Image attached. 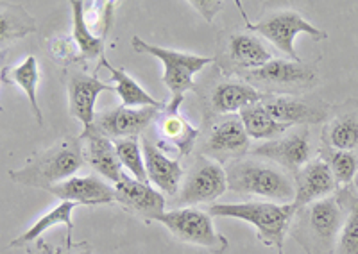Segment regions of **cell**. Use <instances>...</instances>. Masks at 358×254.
<instances>
[{"label":"cell","instance_id":"cell-23","mask_svg":"<svg viewBox=\"0 0 358 254\" xmlns=\"http://www.w3.org/2000/svg\"><path fill=\"white\" fill-rule=\"evenodd\" d=\"M158 129L162 138L171 142L179 156H188L199 138V129L192 126L179 111L163 110V115L158 119Z\"/></svg>","mask_w":358,"mask_h":254},{"label":"cell","instance_id":"cell-24","mask_svg":"<svg viewBox=\"0 0 358 254\" xmlns=\"http://www.w3.org/2000/svg\"><path fill=\"white\" fill-rule=\"evenodd\" d=\"M101 65L106 66L110 70L111 79L115 81V87H117V91L115 94L120 97L122 100V106L126 107H158V110H165V104L156 100L155 97L147 94L138 82L134 81L129 74H127L124 68H115L110 61L106 59V56L101 59Z\"/></svg>","mask_w":358,"mask_h":254},{"label":"cell","instance_id":"cell-22","mask_svg":"<svg viewBox=\"0 0 358 254\" xmlns=\"http://www.w3.org/2000/svg\"><path fill=\"white\" fill-rule=\"evenodd\" d=\"M143 160H145L147 177L152 185L159 188V192L167 195H178L181 181L185 177V170L178 160H171L163 154L162 149L155 145L149 138H143L142 142Z\"/></svg>","mask_w":358,"mask_h":254},{"label":"cell","instance_id":"cell-8","mask_svg":"<svg viewBox=\"0 0 358 254\" xmlns=\"http://www.w3.org/2000/svg\"><path fill=\"white\" fill-rule=\"evenodd\" d=\"M212 218L208 211L190 206V208H174L171 211H165L156 222L165 225L179 242L199 246L215 254H222L228 251L229 242L228 238L215 230Z\"/></svg>","mask_w":358,"mask_h":254},{"label":"cell","instance_id":"cell-3","mask_svg":"<svg viewBox=\"0 0 358 254\" xmlns=\"http://www.w3.org/2000/svg\"><path fill=\"white\" fill-rule=\"evenodd\" d=\"M85 165L83 145L76 138H65L47 151L40 152L18 170H11V177L17 185L31 186L49 192L52 186L73 177Z\"/></svg>","mask_w":358,"mask_h":254},{"label":"cell","instance_id":"cell-6","mask_svg":"<svg viewBox=\"0 0 358 254\" xmlns=\"http://www.w3.org/2000/svg\"><path fill=\"white\" fill-rule=\"evenodd\" d=\"M131 47L134 52L138 54H151L158 58L163 65V82L171 91V103L167 104L165 110L179 111V106L183 104L185 94L190 90H196L194 84V75L199 74L201 70L212 65L215 59L204 58V56H196V54L178 52V50L165 49V47L151 45L143 41L140 36L131 38Z\"/></svg>","mask_w":358,"mask_h":254},{"label":"cell","instance_id":"cell-34","mask_svg":"<svg viewBox=\"0 0 358 254\" xmlns=\"http://www.w3.org/2000/svg\"><path fill=\"white\" fill-rule=\"evenodd\" d=\"M188 4L196 9L201 17L208 22H213L215 15L217 13H220V9H222L224 6L220 0H190Z\"/></svg>","mask_w":358,"mask_h":254},{"label":"cell","instance_id":"cell-17","mask_svg":"<svg viewBox=\"0 0 358 254\" xmlns=\"http://www.w3.org/2000/svg\"><path fill=\"white\" fill-rule=\"evenodd\" d=\"M115 201L122 204L126 211L147 222L158 221V217L165 214L167 206L165 195L159 190H155L149 183L131 179L127 176L115 185Z\"/></svg>","mask_w":358,"mask_h":254},{"label":"cell","instance_id":"cell-11","mask_svg":"<svg viewBox=\"0 0 358 254\" xmlns=\"http://www.w3.org/2000/svg\"><path fill=\"white\" fill-rule=\"evenodd\" d=\"M274 59L273 49L262 40L258 34L245 31V33H231L224 38L222 49L217 54V63L224 75L235 77L242 72L262 68Z\"/></svg>","mask_w":358,"mask_h":254},{"label":"cell","instance_id":"cell-26","mask_svg":"<svg viewBox=\"0 0 358 254\" xmlns=\"http://www.w3.org/2000/svg\"><path fill=\"white\" fill-rule=\"evenodd\" d=\"M242 124H244L245 131H248L249 138L251 140H276L281 135H285L287 129L283 124L278 122L264 106V100L257 104H251V106L244 107V110L238 113Z\"/></svg>","mask_w":358,"mask_h":254},{"label":"cell","instance_id":"cell-13","mask_svg":"<svg viewBox=\"0 0 358 254\" xmlns=\"http://www.w3.org/2000/svg\"><path fill=\"white\" fill-rule=\"evenodd\" d=\"M265 110L285 127H305L324 124L331 113V106L313 97V95H301V97H290V95H267L264 100Z\"/></svg>","mask_w":358,"mask_h":254},{"label":"cell","instance_id":"cell-28","mask_svg":"<svg viewBox=\"0 0 358 254\" xmlns=\"http://www.w3.org/2000/svg\"><path fill=\"white\" fill-rule=\"evenodd\" d=\"M0 8H2L0 9V40H2V47L38 31L36 20L22 6L2 2Z\"/></svg>","mask_w":358,"mask_h":254},{"label":"cell","instance_id":"cell-25","mask_svg":"<svg viewBox=\"0 0 358 254\" xmlns=\"http://www.w3.org/2000/svg\"><path fill=\"white\" fill-rule=\"evenodd\" d=\"M38 81H40V68H38V61L34 56H27L20 65L13 66V68L2 70V82L15 84V87L25 91L29 103H31V107H33V113L36 115L38 124L41 126L43 124V115H41V110L38 106Z\"/></svg>","mask_w":358,"mask_h":254},{"label":"cell","instance_id":"cell-29","mask_svg":"<svg viewBox=\"0 0 358 254\" xmlns=\"http://www.w3.org/2000/svg\"><path fill=\"white\" fill-rule=\"evenodd\" d=\"M72 15H73V31L72 38L76 40L81 52L83 59H97L104 58V36H95L88 27L86 20L85 4L81 0H72Z\"/></svg>","mask_w":358,"mask_h":254},{"label":"cell","instance_id":"cell-33","mask_svg":"<svg viewBox=\"0 0 358 254\" xmlns=\"http://www.w3.org/2000/svg\"><path fill=\"white\" fill-rule=\"evenodd\" d=\"M50 54H52L57 61L65 63V65L83 61L78 43H76V40H73L72 36L56 38V40L50 43Z\"/></svg>","mask_w":358,"mask_h":254},{"label":"cell","instance_id":"cell-5","mask_svg":"<svg viewBox=\"0 0 358 254\" xmlns=\"http://www.w3.org/2000/svg\"><path fill=\"white\" fill-rule=\"evenodd\" d=\"M252 88L260 90L265 95H290V97H301L319 87L321 74L313 63L292 61V59L274 58L262 68L242 72L235 75Z\"/></svg>","mask_w":358,"mask_h":254},{"label":"cell","instance_id":"cell-36","mask_svg":"<svg viewBox=\"0 0 358 254\" xmlns=\"http://www.w3.org/2000/svg\"><path fill=\"white\" fill-rule=\"evenodd\" d=\"M27 254H47V251H43V249H29Z\"/></svg>","mask_w":358,"mask_h":254},{"label":"cell","instance_id":"cell-35","mask_svg":"<svg viewBox=\"0 0 358 254\" xmlns=\"http://www.w3.org/2000/svg\"><path fill=\"white\" fill-rule=\"evenodd\" d=\"M73 254H94V251L90 249V247L86 246V244H83V246L78 247V251H76V253H73Z\"/></svg>","mask_w":358,"mask_h":254},{"label":"cell","instance_id":"cell-16","mask_svg":"<svg viewBox=\"0 0 358 254\" xmlns=\"http://www.w3.org/2000/svg\"><path fill=\"white\" fill-rule=\"evenodd\" d=\"M159 111L162 110H158V107L131 110L126 106H118L99 113L95 117L94 129L108 136V138H136L159 119Z\"/></svg>","mask_w":358,"mask_h":254},{"label":"cell","instance_id":"cell-21","mask_svg":"<svg viewBox=\"0 0 358 254\" xmlns=\"http://www.w3.org/2000/svg\"><path fill=\"white\" fill-rule=\"evenodd\" d=\"M57 199L83 206L110 204L115 201V186L108 185L97 176L70 177L49 190Z\"/></svg>","mask_w":358,"mask_h":254},{"label":"cell","instance_id":"cell-2","mask_svg":"<svg viewBox=\"0 0 358 254\" xmlns=\"http://www.w3.org/2000/svg\"><path fill=\"white\" fill-rule=\"evenodd\" d=\"M228 190L241 197H258L262 201L290 204L296 197L294 177L273 161L264 158H242L226 168Z\"/></svg>","mask_w":358,"mask_h":254},{"label":"cell","instance_id":"cell-38","mask_svg":"<svg viewBox=\"0 0 358 254\" xmlns=\"http://www.w3.org/2000/svg\"><path fill=\"white\" fill-rule=\"evenodd\" d=\"M280 254H283V253H280Z\"/></svg>","mask_w":358,"mask_h":254},{"label":"cell","instance_id":"cell-12","mask_svg":"<svg viewBox=\"0 0 358 254\" xmlns=\"http://www.w3.org/2000/svg\"><path fill=\"white\" fill-rule=\"evenodd\" d=\"M252 156L264 158L296 176L308 161H312V138L306 127H296L276 140H268L251 151Z\"/></svg>","mask_w":358,"mask_h":254},{"label":"cell","instance_id":"cell-18","mask_svg":"<svg viewBox=\"0 0 358 254\" xmlns=\"http://www.w3.org/2000/svg\"><path fill=\"white\" fill-rule=\"evenodd\" d=\"M294 186H296V197H294L292 204L296 206V209L322 201L341 190V185L335 181L330 167L321 158L308 161L294 176Z\"/></svg>","mask_w":358,"mask_h":254},{"label":"cell","instance_id":"cell-14","mask_svg":"<svg viewBox=\"0 0 358 254\" xmlns=\"http://www.w3.org/2000/svg\"><path fill=\"white\" fill-rule=\"evenodd\" d=\"M204 98V111L210 119L213 117H226L241 113L244 107L251 104L262 103L267 98V95L260 90L252 88L251 84L244 82L238 77L220 79L213 84Z\"/></svg>","mask_w":358,"mask_h":254},{"label":"cell","instance_id":"cell-9","mask_svg":"<svg viewBox=\"0 0 358 254\" xmlns=\"http://www.w3.org/2000/svg\"><path fill=\"white\" fill-rule=\"evenodd\" d=\"M228 190V172L222 165L203 154L196 158L185 174L174 208H190L217 201Z\"/></svg>","mask_w":358,"mask_h":254},{"label":"cell","instance_id":"cell-4","mask_svg":"<svg viewBox=\"0 0 358 254\" xmlns=\"http://www.w3.org/2000/svg\"><path fill=\"white\" fill-rule=\"evenodd\" d=\"M296 206L276 204L267 201H245V202H222L210 206L208 214L212 217L241 218L255 225L257 237L264 246L276 247L278 253H283L287 233H290Z\"/></svg>","mask_w":358,"mask_h":254},{"label":"cell","instance_id":"cell-1","mask_svg":"<svg viewBox=\"0 0 358 254\" xmlns=\"http://www.w3.org/2000/svg\"><path fill=\"white\" fill-rule=\"evenodd\" d=\"M348 209L341 193L299 208L294 215L290 234L306 254H334L337 251Z\"/></svg>","mask_w":358,"mask_h":254},{"label":"cell","instance_id":"cell-19","mask_svg":"<svg viewBox=\"0 0 358 254\" xmlns=\"http://www.w3.org/2000/svg\"><path fill=\"white\" fill-rule=\"evenodd\" d=\"M321 140L326 147L358 154V100H346L331 107Z\"/></svg>","mask_w":358,"mask_h":254},{"label":"cell","instance_id":"cell-37","mask_svg":"<svg viewBox=\"0 0 358 254\" xmlns=\"http://www.w3.org/2000/svg\"><path fill=\"white\" fill-rule=\"evenodd\" d=\"M355 188L358 190V176H357V179H355Z\"/></svg>","mask_w":358,"mask_h":254},{"label":"cell","instance_id":"cell-10","mask_svg":"<svg viewBox=\"0 0 358 254\" xmlns=\"http://www.w3.org/2000/svg\"><path fill=\"white\" fill-rule=\"evenodd\" d=\"M203 156L212 158L217 163H233L245 158L251 151V138L238 115L213 117L199 144Z\"/></svg>","mask_w":358,"mask_h":254},{"label":"cell","instance_id":"cell-20","mask_svg":"<svg viewBox=\"0 0 358 254\" xmlns=\"http://www.w3.org/2000/svg\"><path fill=\"white\" fill-rule=\"evenodd\" d=\"M79 142H83L85 161L92 165L94 170H97L102 177H106L113 185L122 181V163L118 160L115 142H111V138L95 131L92 127L90 131L79 135Z\"/></svg>","mask_w":358,"mask_h":254},{"label":"cell","instance_id":"cell-30","mask_svg":"<svg viewBox=\"0 0 358 254\" xmlns=\"http://www.w3.org/2000/svg\"><path fill=\"white\" fill-rule=\"evenodd\" d=\"M344 199L348 215L342 225L337 244V254H358V190L355 186H344L338 190Z\"/></svg>","mask_w":358,"mask_h":254},{"label":"cell","instance_id":"cell-31","mask_svg":"<svg viewBox=\"0 0 358 254\" xmlns=\"http://www.w3.org/2000/svg\"><path fill=\"white\" fill-rule=\"evenodd\" d=\"M319 158L326 161L334 174L335 181L341 186H350L358 176V154L348 151H337L322 145L319 151Z\"/></svg>","mask_w":358,"mask_h":254},{"label":"cell","instance_id":"cell-32","mask_svg":"<svg viewBox=\"0 0 358 254\" xmlns=\"http://www.w3.org/2000/svg\"><path fill=\"white\" fill-rule=\"evenodd\" d=\"M115 149H117L118 160L124 167L129 170L134 176V179L142 181V183H149L145 170V160H143V151L140 147L138 140L136 138H122L115 140Z\"/></svg>","mask_w":358,"mask_h":254},{"label":"cell","instance_id":"cell-27","mask_svg":"<svg viewBox=\"0 0 358 254\" xmlns=\"http://www.w3.org/2000/svg\"><path fill=\"white\" fill-rule=\"evenodd\" d=\"M76 206H78L76 202L62 201L56 208L50 209L49 214H45L40 221L34 222V224L31 225L24 234L15 238V240L9 244V247H18V246H24V244L34 242L36 238H40L45 231L54 227V225H65L66 238H69V247H70V244H72V230H73L72 214H73V209H76Z\"/></svg>","mask_w":358,"mask_h":254},{"label":"cell","instance_id":"cell-7","mask_svg":"<svg viewBox=\"0 0 358 254\" xmlns=\"http://www.w3.org/2000/svg\"><path fill=\"white\" fill-rule=\"evenodd\" d=\"M242 17L245 20V29L258 34L262 40L268 41L274 49L285 54L287 58L292 59V61H301L296 52V47H294V41H296L297 34L305 33L315 41H321L328 38V34L324 31L317 29L315 25L310 24L306 18H303L294 9H280V11L268 13L267 17L255 22V24L249 22L248 15L244 11H242Z\"/></svg>","mask_w":358,"mask_h":254},{"label":"cell","instance_id":"cell-15","mask_svg":"<svg viewBox=\"0 0 358 254\" xmlns=\"http://www.w3.org/2000/svg\"><path fill=\"white\" fill-rule=\"evenodd\" d=\"M66 91H69V107L79 122L83 124V133L90 131L95 122V104L102 91H117V87L99 79L97 72L94 75L73 70L66 77Z\"/></svg>","mask_w":358,"mask_h":254}]
</instances>
